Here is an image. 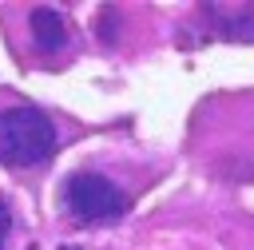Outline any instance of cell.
<instances>
[{
  "instance_id": "277c9868",
  "label": "cell",
  "mask_w": 254,
  "mask_h": 250,
  "mask_svg": "<svg viewBox=\"0 0 254 250\" xmlns=\"http://www.w3.org/2000/svg\"><path fill=\"white\" fill-rule=\"evenodd\" d=\"M202 16L226 40H254V4H202Z\"/></svg>"
},
{
  "instance_id": "5b68a950",
  "label": "cell",
  "mask_w": 254,
  "mask_h": 250,
  "mask_svg": "<svg viewBox=\"0 0 254 250\" xmlns=\"http://www.w3.org/2000/svg\"><path fill=\"white\" fill-rule=\"evenodd\" d=\"M8 230H12V210H8V202L0 198V250L8 246Z\"/></svg>"
},
{
  "instance_id": "6da1fadb",
  "label": "cell",
  "mask_w": 254,
  "mask_h": 250,
  "mask_svg": "<svg viewBox=\"0 0 254 250\" xmlns=\"http://www.w3.org/2000/svg\"><path fill=\"white\" fill-rule=\"evenodd\" d=\"M60 127L36 103H12L0 111V167L28 171L56 155Z\"/></svg>"
},
{
  "instance_id": "7a4b0ae2",
  "label": "cell",
  "mask_w": 254,
  "mask_h": 250,
  "mask_svg": "<svg viewBox=\"0 0 254 250\" xmlns=\"http://www.w3.org/2000/svg\"><path fill=\"white\" fill-rule=\"evenodd\" d=\"M60 198H64V210H67L75 222H87V226L115 222V218H123L127 206H131L127 190H123L111 175H103V171H71V175L64 179Z\"/></svg>"
},
{
  "instance_id": "3957f363",
  "label": "cell",
  "mask_w": 254,
  "mask_h": 250,
  "mask_svg": "<svg viewBox=\"0 0 254 250\" xmlns=\"http://www.w3.org/2000/svg\"><path fill=\"white\" fill-rule=\"evenodd\" d=\"M24 24H28V40H32V48H36L40 56H60V52L67 48V20H64L60 8L36 4V8H28Z\"/></svg>"
},
{
  "instance_id": "8992f818",
  "label": "cell",
  "mask_w": 254,
  "mask_h": 250,
  "mask_svg": "<svg viewBox=\"0 0 254 250\" xmlns=\"http://www.w3.org/2000/svg\"><path fill=\"white\" fill-rule=\"evenodd\" d=\"M60 250H79V246H60Z\"/></svg>"
}]
</instances>
